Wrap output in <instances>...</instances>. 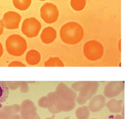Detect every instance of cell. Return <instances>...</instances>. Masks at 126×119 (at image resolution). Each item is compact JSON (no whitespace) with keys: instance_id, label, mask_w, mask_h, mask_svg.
<instances>
[{"instance_id":"1","label":"cell","mask_w":126,"mask_h":119,"mask_svg":"<svg viewBox=\"0 0 126 119\" xmlns=\"http://www.w3.org/2000/svg\"><path fill=\"white\" fill-rule=\"evenodd\" d=\"M51 103L61 112H69L76 106L77 93L63 83L57 86L55 91L47 95Z\"/></svg>"},{"instance_id":"2","label":"cell","mask_w":126,"mask_h":119,"mask_svg":"<svg viewBox=\"0 0 126 119\" xmlns=\"http://www.w3.org/2000/svg\"><path fill=\"white\" fill-rule=\"evenodd\" d=\"M60 35L64 43L74 45L80 42L83 39L84 30L78 23L70 22L64 24L61 27Z\"/></svg>"},{"instance_id":"3","label":"cell","mask_w":126,"mask_h":119,"mask_svg":"<svg viewBox=\"0 0 126 119\" xmlns=\"http://www.w3.org/2000/svg\"><path fill=\"white\" fill-rule=\"evenodd\" d=\"M99 87V83L96 81H79L73 83L71 88L76 92H79L76 101L79 105H83L94 96Z\"/></svg>"},{"instance_id":"4","label":"cell","mask_w":126,"mask_h":119,"mask_svg":"<svg viewBox=\"0 0 126 119\" xmlns=\"http://www.w3.org/2000/svg\"><path fill=\"white\" fill-rule=\"evenodd\" d=\"M7 52L11 55L19 57L24 54L27 49L26 40L18 34H12L8 36L5 41Z\"/></svg>"},{"instance_id":"5","label":"cell","mask_w":126,"mask_h":119,"mask_svg":"<svg viewBox=\"0 0 126 119\" xmlns=\"http://www.w3.org/2000/svg\"><path fill=\"white\" fill-rule=\"evenodd\" d=\"M83 51L85 57L90 60L94 61L100 59L103 54L102 45L98 41L91 40L86 42L84 46Z\"/></svg>"},{"instance_id":"6","label":"cell","mask_w":126,"mask_h":119,"mask_svg":"<svg viewBox=\"0 0 126 119\" xmlns=\"http://www.w3.org/2000/svg\"><path fill=\"white\" fill-rule=\"evenodd\" d=\"M41 29L40 22L36 18L31 17L25 19L22 23L21 30L29 38L36 36Z\"/></svg>"},{"instance_id":"7","label":"cell","mask_w":126,"mask_h":119,"mask_svg":"<svg viewBox=\"0 0 126 119\" xmlns=\"http://www.w3.org/2000/svg\"><path fill=\"white\" fill-rule=\"evenodd\" d=\"M40 17L47 24H52L56 22L58 19L59 10L55 4L52 3H45L40 8Z\"/></svg>"},{"instance_id":"8","label":"cell","mask_w":126,"mask_h":119,"mask_svg":"<svg viewBox=\"0 0 126 119\" xmlns=\"http://www.w3.org/2000/svg\"><path fill=\"white\" fill-rule=\"evenodd\" d=\"M20 114L21 119H41L37 113L34 103L29 99L23 100L21 103Z\"/></svg>"},{"instance_id":"9","label":"cell","mask_w":126,"mask_h":119,"mask_svg":"<svg viewBox=\"0 0 126 119\" xmlns=\"http://www.w3.org/2000/svg\"><path fill=\"white\" fill-rule=\"evenodd\" d=\"M125 88V82L112 81L109 82L105 86L103 94L105 97L113 98L119 95Z\"/></svg>"},{"instance_id":"10","label":"cell","mask_w":126,"mask_h":119,"mask_svg":"<svg viewBox=\"0 0 126 119\" xmlns=\"http://www.w3.org/2000/svg\"><path fill=\"white\" fill-rule=\"evenodd\" d=\"M21 20V15L14 11H10L6 12L3 17L2 22L4 27L9 30L17 29Z\"/></svg>"},{"instance_id":"11","label":"cell","mask_w":126,"mask_h":119,"mask_svg":"<svg viewBox=\"0 0 126 119\" xmlns=\"http://www.w3.org/2000/svg\"><path fill=\"white\" fill-rule=\"evenodd\" d=\"M106 104V99L102 94L94 96L89 104V108L92 112H97L104 108Z\"/></svg>"},{"instance_id":"12","label":"cell","mask_w":126,"mask_h":119,"mask_svg":"<svg viewBox=\"0 0 126 119\" xmlns=\"http://www.w3.org/2000/svg\"><path fill=\"white\" fill-rule=\"evenodd\" d=\"M20 111V105L14 104L3 106L0 109V119H6L13 115L18 114Z\"/></svg>"},{"instance_id":"13","label":"cell","mask_w":126,"mask_h":119,"mask_svg":"<svg viewBox=\"0 0 126 119\" xmlns=\"http://www.w3.org/2000/svg\"><path fill=\"white\" fill-rule=\"evenodd\" d=\"M57 37L56 30L51 27L44 28L40 35L41 41L45 44H50L53 42Z\"/></svg>"},{"instance_id":"14","label":"cell","mask_w":126,"mask_h":119,"mask_svg":"<svg viewBox=\"0 0 126 119\" xmlns=\"http://www.w3.org/2000/svg\"><path fill=\"white\" fill-rule=\"evenodd\" d=\"M122 100H117L114 98L109 100L106 104L108 110L113 113H118L122 110Z\"/></svg>"},{"instance_id":"15","label":"cell","mask_w":126,"mask_h":119,"mask_svg":"<svg viewBox=\"0 0 126 119\" xmlns=\"http://www.w3.org/2000/svg\"><path fill=\"white\" fill-rule=\"evenodd\" d=\"M41 56L38 51L35 50H31L26 54V60L30 65H36L40 60Z\"/></svg>"},{"instance_id":"16","label":"cell","mask_w":126,"mask_h":119,"mask_svg":"<svg viewBox=\"0 0 126 119\" xmlns=\"http://www.w3.org/2000/svg\"><path fill=\"white\" fill-rule=\"evenodd\" d=\"M9 92V89L6 82L0 81V104L7 100Z\"/></svg>"},{"instance_id":"17","label":"cell","mask_w":126,"mask_h":119,"mask_svg":"<svg viewBox=\"0 0 126 119\" xmlns=\"http://www.w3.org/2000/svg\"><path fill=\"white\" fill-rule=\"evenodd\" d=\"M75 116L78 119H88L90 116V109L87 106L79 107L75 111Z\"/></svg>"},{"instance_id":"18","label":"cell","mask_w":126,"mask_h":119,"mask_svg":"<svg viewBox=\"0 0 126 119\" xmlns=\"http://www.w3.org/2000/svg\"><path fill=\"white\" fill-rule=\"evenodd\" d=\"M12 1L15 8L20 10L24 11L30 6L32 0H12Z\"/></svg>"},{"instance_id":"19","label":"cell","mask_w":126,"mask_h":119,"mask_svg":"<svg viewBox=\"0 0 126 119\" xmlns=\"http://www.w3.org/2000/svg\"><path fill=\"white\" fill-rule=\"evenodd\" d=\"M86 4V0H71L70 5L75 11H80L82 10Z\"/></svg>"},{"instance_id":"20","label":"cell","mask_w":126,"mask_h":119,"mask_svg":"<svg viewBox=\"0 0 126 119\" xmlns=\"http://www.w3.org/2000/svg\"><path fill=\"white\" fill-rule=\"evenodd\" d=\"M44 66H64V64L59 58L51 57L45 62Z\"/></svg>"},{"instance_id":"21","label":"cell","mask_w":126,"mask_h":119,"mask_svg":"<svg viewBox=\"0 0 126 119\" xmlns=\"http://www.w3.org/2000/svg\"><path fill=\"white\" fill-rule=\"evenodd\" d=\"M51 102L48 99L47 96H43L40 97L38 101V106L42 108H48L50 105Z\"/></svg>"},{"instance_id":"22","label":"cell","mask_w":126,"mask_h":119,"mask_svg":"<svg viewBox=\"0 0 126 119\" xmlns=\"http://www.w3.org/2000/svg\"><path fill=\"white\" fill-rule=\"evenodd\" d=\"M22 82H6L9 89L12 90H15L18 87H20Z\"/></svg>"},{"instance_id":"23","label":"cell","mask_w":126,"mask_h":119,"mask_svg":"<svg viewBox=\"0 0 126 119\" xmlns=\"http://www.w3.org/2000/svg\"><path fill=\"white\" fill-rule=\"evenodd\" d=\"M19 88L22 93H27L29 91V85L27 82H22Z\"/></svg>"},{"instance_id":"24","label":"cell","mask_w":126,"mask_h":119,"mask_svg":"<svg viewBox=\"0 0 126 119\" xmlns=\"http://www.w3.org/2000/svg\"><path fill=\"white\" fill-rule=\"evenodd\" d=\"M47 109H48V110L49 111V112L50 113L53 114H58V113H59L61 112V111H60L59 110L57 109L52 103L50 105V106Z\"/></svg>"},{"instance_id":"25","label":"cell","mask_w":126,"mask_h":119,"mask_svg":"<svg viewBox=\"0 0 126 119\" xmlns=\"http://www.w3.org/2000/svg\"><path fill=\"white\" fill-rule=\"evenodd\" d=\"M8 66H26V65L22 62L19 61H14L10 63Z\"/></svg>"},{"instance_id":"26","label":"cell","mask_w":126,"mask_h":119,"mask_svg":"<svg viewBox=\"0 0 126 119\" xmlns=\"http://www.w3.org/2000/svg\"><path fill=\"white\" fill-rule=\"evenodd\" d=\"M6 119H21V116H20V114H15L14 115H13Z\"/></svg>"},{"instance_id":"27","label":"cell","mask_w":126,"mask_h":119,"mask_svg":"<svg viewBox=\"0 0 126 119\" xmlns=\"http://www.w3.org/2000/svg\"><path fill=\"white\" fill-rule=\"evenodd\" d=\"M4 25L2 22V21L0 20V35L2 34L3 31V29H4Z\"/></svg>"},{"instance_id":"28","label":"cell","mask_w":126,"mask_h":119,"mask_svg":"<svg viewBox=\"0 0 126 119\" xmlns=\"http://www.w3.org/2000/svg\"><path fill=\"white\" fill-rule=\"evenodd\" d=\"M3 53V47L1 44V43L0 42V58L2 56V54Z\"/></svg>"},{"instance_id":"29","label":"cell","mask_w":126,"mask_h":119,"mask_svg":"<svg viewBox=\"0 0 126 119\" xmlns=\"http://www.w3.org/2000/svg\"><path fill=\"white\" fill-rule=\"evenodd\" d=\"M55 115L54 114L52 115V116L51 117H48L45 119H55Z\"/></svg>"},{"instance_id":"30","label":"cell","mask_w":126,"mask_h":119,"mask_svg":"<svg viewBox=\"0 0 126 119\" xmlns=\"http://www.w3.org/2000/svg\"><path fill=\"white\" fill-rule=\"evenodd\" d=\"M63 119H70V118H69V117H66V118H65Z\"/></svg>"},{"instance_id":"31","label":"cell","mask_w":126,"mask_h":119,"mask_svg":"<svg viewBox=\"0 0 126 119\" xmlns=\"http://www.w3.org/2000/svg\"><path fill=\"white\" fill-rule=\"evenodd\" d=\"M41 0V1H44V0Z\"/></svg>"}]
</instances>
